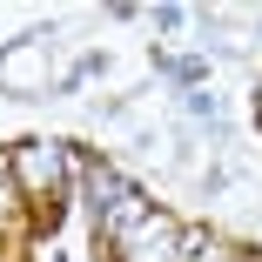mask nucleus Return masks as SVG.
<instances>
[{
    "label": "nucleus",
    "instance_id": "1",
    "mask_svg": "<svg viewBox=\"0 0 262 262\" xmlns=\"http://www.w3.org/2000/svg\"><path fill=\"white\" fill-rule=\"evenodd\" d=\"M61 162L68 155L54 148V141H27V148H14V175H20V188L40 202V215L54 222V188H61Z\"/></svg>",
    "mask_w": 262,
    "mask_h": 262
},
{
    "label": "nucleus",
    "instance_id": "2",
    "mask_svg": "<svg viewBox=\"0 0 262 262\" xmlns=\"http://www.w3.org/2000/svg\"><path fill=\"white\" fill-rule=\"evenodd\" d=\"M121 262H182V229L168 215H148L128 242H121Z\"/></svg>",
    "mask_w": 262,
    "mask_h": 262
}]
</instances>
